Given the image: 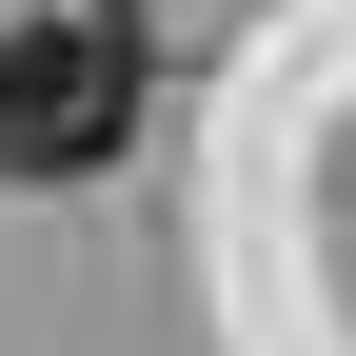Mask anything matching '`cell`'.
Masks as SVG:
<instances>
[{"label": "cell", "mask_w": 356, "mask_h": 356, "mask_svg": "<svg viewBox=\"0 0 356 356\" xmlns=\"http://www.w3.org/2000/svg\"><path fill=\"white\" fill-rule=\"evenodd\" d=\"M119 139H139V20L119 0L0 20V178H99Z\"/></svg>", "instance_id": "1"}]
</instances>
